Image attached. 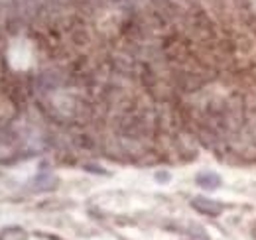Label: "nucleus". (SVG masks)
Returning a JSON list of instances; mask_svg holds the SVG:
<instances>
[{"mask_svg": "<svg viewBox=\"0 0 256 240\" xmlns=\"http://www.w3.org/2000/svg\"><path fill=\"white\" fill-rule=\"evenodd\" d=\"M197 183L203 185V187H207V189H213V187H217V185L221 183V180L211 174V176H199V178H197Z\"/></svg>", "mask_w": 256, "mask_h": 240, "instance_id": "obj_1", "label": "nucleus"}]
</instances>
